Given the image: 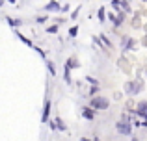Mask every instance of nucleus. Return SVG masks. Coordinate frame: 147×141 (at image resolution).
Masks as SVG:
<instances>
[{"mask_svg":"<svg viewBox=\"0 0 147 141\" xmlns=\"http://www.w3.org/2000/svg\"><path fill=\"white\" fill-rule=\"evenodd\" d=\"M108 106H110L108 98H102V97H95V98H91V108H95V110H106Z\"/></svg>","mask_w":147,"mask_h":141,"instance_id":"nucleus-1","label":"nucleus"},{"mask_svg":"<svg viewBox=\"0 0 147 141\" xmlns=\"http://www.w3.org/2000/svg\"><path fill=\"white\" fill-rule=\"evenodd\" d=\"M115 128H117V132L121 136H130V132H132V126H130V123H125V121H121V123L115 124Z\"/></svg>","mask_w":147,"mask_h":141,"instance_id":"nucleus-2","label":"nucleus"},{"mask_svg":"<svg viewBox=\"0 0 147 141\" xmlns=\"http://www.w3.org/2000/svg\"><path fill=\"white\" fill-rule=\"evenodd\" d=\"M49 115H50V100H45V106H43V115H41V121L47 123L49 121Z\"/></svg>","mask_w":147,"mask_h":141,"instance_id":"nucleus-3","label":"nucleus"},{"mask_svg":"<svg viewBox=\"0 0 147 141\" xmlns=\"http://www.w3.org/2000/svg\"><path fill=\"white\" fill-rule=\"evenodd\" d=\"M82 115H84V119L91 121V119L95 117V112H93V108H84V110H82Z\"/></svg>","mask_w":147,"mask_h":141,"instance_id":"nucleus-4","label":"nucleus"},{"mask_svg":"<svg viewBox=\"0 0 147 141\" xmlns=\"http://www.w3.org/2000/svg\"><path fill=\"white\" fill-rule=\"evenodd\" d=\"M45 9H47V11H58V9H60V4H58L56 0H50L47 6H45Z\"/></svg>","mask_w":147,"mask_h":141,"instance_id":"nucleus-5","label":"nucleus"},{"mask_svg":"<svg viewBox=\"0 0 147 141\" xmlns=\"http://www.w3.org/2000/svg\"><path fill=\"white\" fill-rule=\"evenodd\" d=\"M145 112H147V104H145V102H142V104L138 106V112H136V115H142V117H145Z\"/></svg>","mask_w":147,"mask_h":141,"instance_id":"nucleus-6","label":"nucleus"},{"mask_svg":"<svg viewBox=\"0 0 147 141\" xmlns=\"http://www.w3.org/2000/svg\"><path fill=\"white\" fill-rule=\"evenodd\" d=\"M54 123L58 124V130H61V132H63V130H67V128H65V124H63V121H61L60 117H56V121H54Z\"/></svg>","mask_w":147,"mask_h":141,"instance_id":"nucleus-7","label":"nucleus"},{"mask_svg":"<svg viewBox=\"0 0 147 141\" xmlns=\"http://www.w3.org/2000/svg\"><path fill=\"white\" fill-rule=\"evenodd\" d=\"M7 22H9L11 26H21V21H19V19H11V17H7Z\"/></svg>","mask_w":147,"mask_h":141,"instance_id":"nucleus-8","label":"nucleus"},{"mask_svg":"<svg viewBox=\"0 0 147 141\" xmlns=\"http://www.w3.org/2000/svg\"><path fill=\"white\" fill-rule=\"evenodd\" d=\"M17 35H19V39H21L22 43H26V45H28V47H34V45H32V41H30V39H26L24 35H21V33H17Z\"/></svg>","mask_w":147,"mask_h":141,"instance_id":"nucleus-9","label":"nucleus"},{"mask_svg":"<svg viewBox=\"0 0 147 141\" xmlns=\"http://www.w3.org/2000/svg\"><path fill=\"white\" fill-rule=\"evenodd\" d=\"M97 17L100 19V22H102V21H104V9H102V7H100V9L97 11Z\"/></svg>","mask_w":147,"mask_h":141,"instance_id":"nucleus-10","label":"nucleus"},{"mask_svg":"<svg viewBox=\"0 0 147 141\" xmlns=\"http://www.w3.org/2000/svg\"><path fill=\"white\" fill-rule=\"evenodd\" d=\"M47 67H49L50 74H56V71H54V65H52V61H47Z\"/></svg>","mask_w":147,"mask_h":141,"instance_id":"nucleus-11","label":"nucleus"},{"mask_svg":"<svg viewBox=\"0 0 147 141\" xmlns=\"http://www.w3.org/2000/svg\"><path fill=\"white\" fill-rule=\"evenodd\" d=\"M76 32H78V28H76V26H73V28L69 30V35H71V37H75V35H76Z\"/></svg>","mask_w":147,"mask_h":141,"instance_id":"nucleus-12","label":"nucleus"},{"mask_svg":"<svg viewBox=\"0 0 147 141\" xmlns=\"http://www.w3.org/2000/svg\"><path fill=\"white\" fill-rule=\"evenodd\" d=\"M47 32H49V33H56V32H58V26H50Z\"/></svg>","mask_w":147,"mask_h":141,"instance_id":"nucleus-13","label":"nucleus"},{"mask_svg":"<svg viewBox=\"0 0 147 141\" xmlns=\"http://www.w3.org/2000/svg\"><path fill=\"white\" fill-rule=\"evenodd\" d=\"M6 2H11V4H15V0H6Z\"/></svg>","mask_w":147,"mask_h":141,"instance_id":"nucleus-14","label":"nucleus"},{"mask_svg":"<svg viewBox=\"0 0 147 141\" xmlns=\"http://www.w3.org/2000/svg\"><path fill=\"white\" fill-rule=\"evenodd\" d=\"M82 141H90V139H86V138H82Z\"/></svg>","mask_w":147,"mask_h":141,"instance_id":"nucleus-15","label":"nucleus"},{"mask_svg":"<svg viewBox=\"0 0 147 141\" xmlns=\"http://www.w3.org/2000/svg\"><path fill=\"white\" fill-rule=\"evenodd\" d=\"M0 6H2V0H0Z\"/></svg>","mask_w":147,"mask_h":141,"instance_id":"nucleus-16","label":"nucleus"},{"mask_svg":"<svg viewBox=\"0 0 147 141\" xmlns=\"http://www.w3.org/2000/svg\"><path fill=\"white\" fill-rule=\"evenodd\" d=\"M132 141H136V139H132Z\"/></svg>","mask_w":147,"mask_h":141,"instance_id":"nucleus-17","label":"nucleus"}]
</instances>
